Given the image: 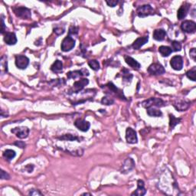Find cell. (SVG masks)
<instances>
[{
	"instance_id": "9",
	"label": "cell",
	"mask_w": 196,
	"mask_h": 196,
	"mask_svg": "<svg viewBox=\"0 0 196 196\" xmlns=\"http://www.w3.org/2000/svg\"><path fill=\"white\" fill-rule=\"evenodd\" d=\"M126 140L128 143L130 144H135L137 143V135L136 132L133 129L128 127L126 130Z\"/></svg>"
},
{
	"instance_id": "40",
	"label": "cell",
	"mask_w": 196,
	"mask_h": 196,
	"mask_svg": "<svg viewBox=\"0 0 196 196\" xmlns=\"http://www.w3.org/2000/svg\"><path fill=\"white\" fill-rule=\"evenodd\" d=\"M34 191H35V192H33V191H32V192H30L29 195H41V193L39 192V191H38V190H34Z\"/></svg>"
},
{
	"instance_id": "6",
	"label": "cell",
	"mask_w": 196,
	"mask_h": 196,
	"mask_svg": "<svg viewBox=\"0 0 196 196\" xmlns=\"http://www.w3.org/2000/svg\"><path fill=\"white\" fill-rule=\"evenodd\" d=\"M148 72L152 75H161L166 72L164 67L157 63L152 64L148 67Z\"/></svg>"
},
{
	"instance_id": "18",
	"label": "cell",
	"mask_w": 196,
	"mask_h": 196,
	"mask_svg": "<svg viewBox=\"0 0 196 196\" xmlns=\"http://www.w3.org/2000/svg\"><path fill=\"white\" fill-rule=\"evenodd\" d=\"M166 36V32L163 29H156L153 32V38L156 41H163Z\"/></svg>"
},
{
	"instance_id": "30",
	"label": "cell",
	"mask_w": 196,
	"mask_h": 196,
	"mask_svg": "<svg viewBox=\"0 0 196 196\" xmlns=\"http://www.w3.org/2000/svg\"><path fill=\"white\" fill-rule=\"evenodd\" d=\"M172 45V50L173 49L174 52H179L182 49V44L181 43L179 42L178 41H173L171 43Z\"/></svg>"
},
{
	"instance_id": "20",
	"label": "cell",
	"mask_w": 196,
	"mask_h": 196,
	"mask_svg": "<svg viewBox=\"0 0 196 196\" xmlns=\"http://www.w3.org/2000/svg\"><path fill=\"white\" fill-rule=\"evenodd\" d=\"M189 106H190V103L186 101H179L174 104V106L179 111L186 110L189 107Z\"/></svg>"
},
{
	"instance_id": "7",
	"label": "cell",
	"mask_w": 196,
	"mask_h": 196,
	"mask_svg": "<svg viewBox=\"0 0 196 196\" xmlns=\"http://www.w3.org/2000/svg\"><path fill=\"white\" fill-rule=\"evenodd\" d=\"M29 64V59L25 55L15 57V65L19 69H25Z\"/></svg>"
},
{
	"instance_id": "15",
	"label": "cell",
	"mask_w": 196,
	"mask_h": 196,
	"mask_svg": "<svg viewBox=\"0 0 196 196\" xmlns=\"http://www.w3.org/2000/svg\"><path fill=\"white\" fill-rule=\"evenodd\" d=\"M189 8H190V5L186 3V4L183 5L181 7L179 8V9L178 10V13H177V17L179 20L183 19L186 17L188 12H189Z\"/></svg>"
},
{
	"instance_id": "28",
	"label": "cell",
	"mask_w": 196,
	"mask_h": 196,
	"mask_svg": "<svg viewBox=\"0 0 196 196\" xmlns=\"http://www.w3.org/2000/svg\"><path fill=\"white\" fill-rule=\"evenodd\" d=\"M122 77H123V81H127V82L130 81L131 79L133 78V75L129 73V71H127L125 68L123 70V75H122Z\"/></svg>"
},
{
	"instance_id": "19",
	"label": "cell",
	"mask_w": 196,
	"mask_h": 196,
	"mask_svg": "<svg viewBox=\"0 0 196 196\" xmlns=\"http://www.w3.org/2000/svg\"><path fill=\"white\" fill-rule=\"evenodd\" d=\"M125 61H126V63L128 64V65L130 66V67H133V68L139 69L140 67H141L140 64L136 61V60H135L134 58H131V57L129 56L125 57Z\"/></svg>"
},
{
	"instance_id": "8",
	"label": "cell",
	"mask_w": 196,
	"mask_h": 196,
	"mask_svg": "<svg viewBox=\"0 0 196 196\" xmlns=\"http://www.w3.org/2000/svg\"><path fill=\"white\" fill-rule=\"evenodd\" d=\"M12 133H15L16 136L19 139H25L28 137L29 133V129L28 127L21 126V127L14 128L11 130Z\"/></svg>"
},
{
	"instance_id": "11",
	"label": "cell",
	"mask_w": 196,
	"mask_h": 196,
	"mask_svg": "<svg viewBox=\"0 0 196 196\" xmlns=\"http://www.w3.org/2000/svg\"><path fill=\"white\" fill-rule=\"evenodd\" d=\"M75 126L78 128L79 130L82 131V132H87L90 128V124L89 122L86 121V120H83V119H78L75 120Z\"/></svg>"
},
{
	"instance_id": "37",
	"label": "cell",
	"mask_w": 196,
	"mask_h": 196,
	"mask_svg": "<svg viewBox=\"0 0 196 196\" xmlns=\"http://www.w3.org/2000/svg\"><path fill=\"white\" fill-rule=\"evenodd\" d=\"M54 32H55L57 35H62L64 32V29H61V28H56V29H55Z\"/></svg>"
},
{
	"instance_id": "33",
	"label": "cell",
	"mask_w": 196,
	"mask_h": 196,
	"mask_svg": "<svg viewBox=\"0 0 196 196\" xmlns=\"http://www.w3.org/2000/svg\"><path fill=\"white\" fill-rule=\"evenodd\" d=\"M189 55H190V58H192V60L195 61L196 58V50L195 48H192L189 52Z\"/></svg>"
},
{
	"instance_id": "10",
	"label": "cell",
	"mask_w": 196,
	"mask_h": 196,
	"mask_svg": "<svg viewBox=\"0 0 196 196\" xmlns=\"http://www.w3.org/2000/svg\"><path fill=\"white\" fill-rule=\"evenodd\" d=\"M170 64L172 68L175 71H181L183 67V59L179 55L174 56L171 59Z\"/></svg>"
},
{
	"instance_id": "2",
	"label": "cell",
	"mask_w": 196,
	"mask_h": 196,
	"mask_svg": "<svg viewBox=\"0 0 196 196\" xmlns=\"http://www.w3.org/2000/svg\"><path fill=\"white\" fill-rule=\"evenodd\" d=\"M164 105H165V102L163 101L162 99L155 98H149L148 99V100H144V101L142 103V106H143V107L146 108V109L152 107V106L161 107V106H164Z\"/></svg>"
},
{
	"instance_id": "23",
	"label": "cell",
	"mask_w": 196,
	"mask_h": 196,
	"mask_svg": "<svg viewBox=\"0 0 196 196\" xmlns=\"http://www.w3.org/2000/svg\"><path fill=\"white\" fill-rule=\"evenodd\" d=\"M159 52L161 54L162 56L168 57L172 54V50L170 47H168V46H160L159 48Z\"/></svg>"
},
{
	"instance_id": "4",
	"label": "cell",
	"mask_w": 196,
	"mask_h": 196,
	"mask_svg": "<svg viewBox=\"0 0 196 196\" xmlns=\"http://www.w3.org/2000/svg\"><path fill=\"white\" fill-rule=\"evenodd\" d=\"M75 46V40L71 36L68 35L61 42V50L64 52H67L73 49Z\"/></svg>"
},
{
	"instance_id": "36",
	"label": "cell",
	"mask_w": 196,
	"mask_h": 196,
	"mask_svg": "<svg viewBox=\"0 0 196 196\" xmlns=\"http://www.w3.org/2000/svg\"><path fill=\"white\" fill-rule=\"evenodd\" d=\"M78 28L75 27H71L69 29V35H75V34L78 33Z\"/></svg>"
},
{
	"instance_id": "17",
	"label": "cell",
	"mask_w": 196,
	"mask_h": 196,
	"mask_svg": "<svg viewBox=\"0 0 196 196\" xmlns=\"http://www.w3.org/2000/svg\"><path fill=\"white\" fill-rule=\"evenodd\" d=\"M134 166H135V163H134L133 160L130 158L126 159L123 167H122L121 172L122 173H127L128 172H129V171L133 169Z\"/></svg>"
},
{
	"instance_id": "26",
	"label": "cell",
	"mask_w": 196,
	"mask_h": 196,
	"mask_svg": "<svg viewBox=\"0 0 196 196\" xmlns=\"http://www.w3.org/2000/svg\"><path fill=\"white\" fill-rule=\"evenodd\" d=\"M147 114L150 117H161L163 115L162 112L159 110L155 109L153 107H150V108H148L147 109Z\"/></svg>"
},
{
	"instance_id": "38",
	"label": "cell",
	"mask_w": 196,
	"mask_h": 196,
	"mask_svg": "<svg viewBox=\"0 0 196 196\" xmlns=\"http://www.w3.org/2000/svg\"><path fill=\"white\" fill-rule=\"evenodd\" d=\"M14 144L15 145V146H18V147H20V148H25V143H24V142H22V141H18V142H15V143H14Z\"/></svg>"
},
{
	"instance_id": "41",
	"label": "cell",
	"mask_w": 196,
	"mask_h": 196,
	"mask_svg": "<svg viewBox=\"0 0 196 196\" xmlns=\"http://www.w3.org/2000/svg\"><path fill=\"white\" fill-rule=\"evenodd\" d=\"M91 195V194H90V193H84L83 194V195Z\"/></svg>"
},
{
	"instance_id": "34",
	"label": "cell",
	"mask_w": 196,
	"mask_h": 196,
	"mask_svg": "<svg viewBox=\"0 0 196 196\" xmlns=\"http://www.w3.org/2000/svg\"><path fill=\"white\" fill-rule=\"evenodd\" d=\"M10 176L8 173H6L5 171L2 170L1 171V179H9Z\"/></svg>"
},
{
	"instance_id": "27",
	"label": "cell",
	"mask_w": 196,
	"mask_h": 196,
	"mask_svg": "<svg viewBox=\"0 0 196 196\" xmlns=\"http://www.w3.org/2000/svg\"><path fill=\"white\" fill-rule=\"evenodd\" d=\"M186 76L189 79L192 80V81H195L196 80V67H193L191 70L186 73Z\"/></svg>"
},
{
	"instance_id": "5",
	"label": "cell",
	"mask_w": 196,
	"mask_h": 196,
	"mask_svg": "<svg viewBox=\"0 0 196 196\" xmlns=\"http://www.w3.org/2000/svg\"><path fill=\"white\" fill-rule=\"evenodd\" d=\"M181 29L186 33H194L196 30V24L195 21L191 20H186L181 25Z\"/></svg>"
},
{
	"instance_id": "16",
	"label": "cell",
	"mask_w": 196,
	"mask_h": 196,
	"mask_svg": "<svg viewBox=\"0 0 196 196\" xmlns=\"http://www.w3.org/2000/svg\"><path fill=\"white\" fill-rule=\"evenodd\" d=\"M4 41L9 45H14L17 43L16 35L12 32H6L4 35Z\"/></svg>"
},
{
	"instance_id": "13",
	"label": "cell",
	"mask_w": 196,
	"mask_h": 196,
	"mask_svg": "<svg viewBox=\"0 0 196 196\" xmlns=\"http://www.w3.org/2000/svg\"><path fill=\"white\" fill-rule=\"evenodd\" d=\"M148 41H149V37L148 36L140 37V38H137V39L133 43L132 47L133 48V49H135V50H139V49L141 48L146 43H147Z\"/></svg>"
},
{
	"instance_id": "21",
	"label": "cell",
	"mask_w": 196,
	"mask_h": 196,
	"mask_svg": "<svg viewBox=\"0 0 196 196\" xmlns=\"http://www.w3.org/2000/svg\"><path fill=\"white\" fill-rule=\"evenodd\" d=\"M83 75H86L83 72V71H70L67 74V77L69 79H76V78H81Z\"/></svg>"
},
{
	"instance_id": "1",
	"label": "cell",
	"mask_w": 196,
	"mask_h": 196,
	"mask_svg": "<svg viewBox=\"0 0 196 196\" xmlns=\"http://www.w3.org/2000/svg\"><path fill=\"white\" fill-rule=\"evenodd\" d=\"M137 15L140 18H145L149 15H152L155 14V10L150 5H143V6L138 7L136 10Z\"/></svg>"
},
{
	"instance_id": "31",
	"label": "cell",
	"mask_w": 196,
	"mask_h": 196,
	"mask_svg": "<svg viewBox=\"0 0 196 196\" xmlns=\"http://www.w3.org/2000/svg\"><path fill=\"white\" fill-rule=\"evenodd\" d=\"M61 140H71V141H73V140H80V139L78 137L75 136L73 135H71V134H65L63 136L60 137Z\"/></svg>"
},
{
	"instance_id": "29",
	"label": "cell",
	"mask_w": 196,
	"mask_h": 196,
	"mask_svg": "<svg viewBox=\"0 0 196 196\" xmlns=\"http://www.w3.org/2000/svg\"><path fill=\"white\" fill-rule=\"evenodd\" d=\"M88 65L94 71H98L100 69V64L97 60H90L88 61Z\"/></svg>"
},
{
	"instance_id": "39",
	"label": "cell",
	"mask_w": 196,
	"mask_h": 196,
	"mask_svg": "<svg viewBox=\"0 0 196 196\" xmlns=\"http://www.w3.org/2000/svg\"><path fill=\"white\" fill-rule=\"evenodd\" d=\"M1 21H2V30H1V33H2V34H4L5 29H6V28H5V23H4V20H3V18H2V19H1Z\"/></svg>"
},
{
	"instance_id": "32",
	"label": "cell",
	"mask_w": 196,
	"mask_h": 196,
	"mask_svg": "<svg viewBox=\"0 0 196 196\" xmlns=\"http://www.w3.org/2000/svg\"><path fill=\"white\" fill-rule=\"evenodd\" d=\"M113 102H114V100H113L112 98H106V97L103 98V99H102V100H101V103H103V104H105V105H111L113 103Z\"/></svg>"
},
{
	"instance_id": "35",
	"label": "cell",
	"mask_w": 196,
	"mask_h": 196,
	"mask_svg": "<svg viewBox=\"0 0 196 196\" xmlns=\"http://www.w3.org/2000/svg\"><path fill=\"white\" fill-rule=\"evenodd\" d=\"M106 4L110 7H114L118 4V1H113V0H110V1H106Z\"/></svg>"
},
{
	"instance_id": "24",
	"label": "cell",
	"mask_w": 196,
	"mask_h": 196,
	"mask_svg": "<svg viewBox=\"0 0 196 196\" xmlns=\"http://www.w3.org/2000/svg\"><path fill=\"white\" fill-rule=\"evenodd\" d=\"M180 121H181V119L176 118L174 115L170 114V115H169V126H170L171 129H174V127H175L177 124H179V123H180Z\"/></svg>"
},
{
	"instance_id": "3",
	"label": "cell",
	"mask_w": 196,
	"mask_h": 196,
	"mask_svg": "<svg viewBox=\"0 0 196 196\" xmlns=\"http://www.w3.org/2000/svg\"><path fill=\"white\" fill-rule=\"evenodd\" d=\"M13 12L17 17L22 19H29L32 16L31 10L25 7H15L13 8Z\"/></svg>"
},
{
	"instance_id": "22",
	"label": "cell",
	"mask_w": 196,
	"mask_h": 196,
	"mask_svg": "<svg viewBox=\"0 0 196 196\" xmlns=\"http://www.w3.org/2000/svg\"><path fill=\"white\" fill-rule=\"evenodd\" d=\"M63 68V64L61 61L59 60H57L54 62V64H52V67H51V70L53 72H55V73H58V72H60L62 71Z\"/></svg>"
},
{
	"instance_id": "14",
	"label": "cell",
	"mask_w": 196,
	"mask_h": 196,
	"mask_svg": "<svg viewBox=\"0 0 196 196\" xmlns=\"http://www.w3.org/2000/svg\"><path fill=\"white\" fill-rule=\"evenodd\" d=\"M146 193V190L145 189V184L143 180L140 179L137 182V189L135 192L132 193V195H138V196H143Z\"/></svg>"
},
{
	"instance_id": "12",
	"label": "cell",
	"mask_w": 196,
	"mask_h": 196,
	"mask_svg": "<svg viewBox=\"0 0 196 196\" xmlns=\"http://www.w3.org/2000/svg\"><path fill=\"white\" fill-rule=\"evenodd\" d=\"M88 83L89 81L87 78H84V79L76 81L73 85V92L74 93H78L81 90H83L84 87L88 84Z\"/></svg>"
},
{
	"instance_id": "25",
	"label": "cell",
	"mask_w": 196,
	"mask_h": 196,
	"mask_svg": "<svg viewBox=\"0 0 196 196\" xmlns=\"http://www.w3.org/2000/svg\"><path fill=\"white\" fill-rule=\"evenodd\" d=\"M15 152L12 149H6L4 152H3V157H4L6 159H7L8 161H10L12 159H14L15 157Z\"/></svg>"
}]
</instances>
